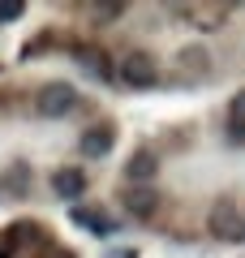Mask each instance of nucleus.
Instances as JSON below:
<instances>
[{"label":"nucleus","instance_id":"nucleus-2","mask_svg":"<svg viewBox=\"0 0 245 258\" xmlns=\"http://www.w3.org/2000/svg\"><path fill=\"white\" fill-rule=\"evenodd\" d=\"M73 103H78V91H73L69 82H47L43 91H39L35 108H39V116H65Z\"/></svg>","mask_w":245,"mask_h":258},{"label":"nucleus","instance_id":"nucleus-8","mask_svg":"<svg viewBox=\"0 0 245 258\" xmlns=\"http://www.w3.org/2000/svg\"><path fill=\"white\" fill-rule=\"evenodd\" d=\"M73 220H78L82 228H91L95 237H112V232H116V228H112V220H108L103 211H86V207H78V211H73Z\"/></svg>","mask_w":245,"mask_h":258},{"label":"nucleus","instance_id":"nucleus-12","mask_svg":"<svg viewBox=\"0 0 245 258\" xmlns=\"http://www.w3.org/2000/svg\"><path fill=\"white\" fill-rule=\"evenodd\" d=\"M22 18V5L18 0H5V5H0V22H18Z\"/></svg>","mask_w":245,"mask_h":258},{"label":"nucleus","instance_id":"nucleus-10","mask_svg":"<svg viewBox=\"0 0 245 258\" xmlns=\"http://www.w3.org/2000/svg\"><path fill=\"white\" fill-rule=\"evenodd\" d=\"M82 64H86L91 74H99V78L112 74V69H108V56H103V52H82Z\"/></svg>","mask_w":245,"mask_h":258},{"label":"nucleus","instance_id":"nucleus-3","mask_svg":"<svg viewBox=\"0 0 245 258\" xmlns=\"http://www.w3.org/2000/svg\"><path fill=\"white\" fill-rule=\"evenodd\" d=\"M120 78H125L129 86L142 91V86H155V82H159V69H155V60H151L146 52H129L125 60H120Z\"/></svg>","mask_w":245,"mask_h":258},{"label":"nucleus","instance_id":"nucleus-6","mask_svg":"<svg viewBox=\"0 0 245 258\" xmlns=\"http://www.w3.org/2000/svg\"><path fill=\"white\" fill-rule=\"evenodd\" d=\"M52 189L60 194V198H82V189H86V176H82L78 168H60V172L52 176Z\"/></svg>","mask_w":245,"mask_h":258},{"label":"nucleus","instance_id":"nucleus-1","mask_svg":"<svg viewBox=\"0 0 245 258\" xmlns=\"http://www.w3.org/2000/svg\"><path fill=\"white\" fill-rule=\"evenodd\" d=\"M207 228L215 232L219 241H236V237H245V220H241V211H236V203H232V198H219V203L211 207Z\"/></svg>","mask_w":245,"mask_h":258},{"label":"nucleus","instance_id":"nucleus-4","mask_svg":"<svg viewBox=\"0 0 245 258\" xmlns=\"http://www.w3.org/2000/svg\"><path fill=\"white\" fill-rule=\"evenodd\" d=\"M112 142H116V134H112L108 125L86 129V134H82V155H86V159H99V155H108V151H112Z\"/></svg>","mask_w":245,"mask_h":258},{"label":"nucleus","instance_id":"nucleus-5","mask_svg":"<svg viewBox=\"0 0 245 258\" xmlns=\"http://www.w3.org/2000/svg\"><path fill=\"white\" fill-rule=\"evenodd\" d=\"M155 207H159V198H155V189H125V211L129 215H138V220H151L155 215Z\"/></svg>","mask_w":245,"mask_h":258},{"label":"nucleus","instance_id":"nucleus-13","mask_svg":"<svg viewBox=\"0 0 245 258\" xmlns=\"http://www.w3.org/2000/svg\"><path fill=\"white\" fill-rule=\"evenodd\" d=\"M0 258H5V254H0Z\"/></svg>","mask_w":245,"mask_h":258},{"label":"nucleus","instance_id":"nucleus-7","mask_svg":"<svg viewBox=\"0 0 245 258\" xmlns=\"http://www.w3.org/2000/svg\"><path fill=\"white\" fill-rule=\"evenodd\" d=\"M155 155L151 151H138V155H129V164H125V181H151L155 176Z\"/></svg>","mask_w":245,"mask_h":258},{"label":"nucleus","instance_id":"nucleus-11","mask_svg":"<svg viewBox=\"0 0 245 258\" xmlns=\"http://www.w3.org/2000/svg\"><path fill=\"white\" fill-rule=\"evenodd\" d=\"M120 13H125V5H95L91 18H95V22H116Z\"/></svg>","mask_w":245,"mask_h":258},{"label":"nucleus","instance_id":"nucleus-9","mask_svg":"<svg viewBox=\"0 0 245 258\" xmlns=\"http://www.w3.org/2000/svg\"><path fill=\"white\" fill-rule=\"evenodd\" d=\"M228 138L232 142L245 138V91H236L232 103H228Z\"/></svg>","mask_w":245,"mask_h":258}]
</instances>
